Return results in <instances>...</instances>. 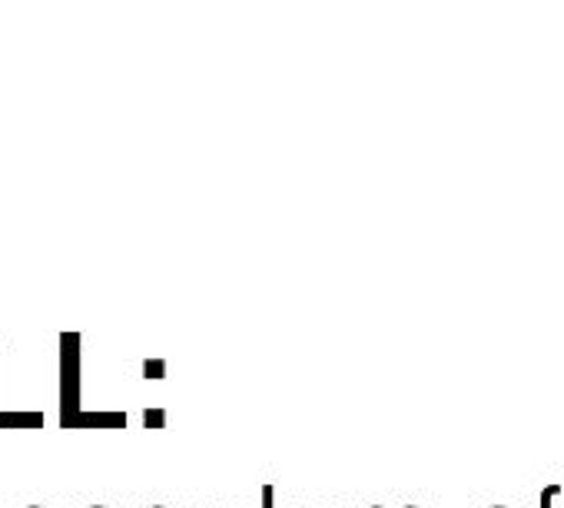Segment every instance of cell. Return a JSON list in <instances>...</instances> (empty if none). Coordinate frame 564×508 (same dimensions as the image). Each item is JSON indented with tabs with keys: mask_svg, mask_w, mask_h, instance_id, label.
Instances as JSON below:
<instances>
[{
	"mask_svg": "<svg viewBox=\"0 0 564 508\" xmlns=\"http://www.w3.org/2000/svg\"><path fill=\"white\" fill-rule=\"evenodd\" d=\"M64 346V359H61V382H64V425L80 412V336L67 333L61 339Z\"/></svg>",
	"mask_w": 564,
	"mask_h": 508,
	"instance_id": "obj_1",
	"label": "cell"
},
{
	"mask_svg": "<svg viewBox=\"0 0 564 508\" xmlns=\"http://www.w3.org/2000/svg\"><path fill=\"white\" fill-rule=\"evenodd\" d=\"M0 425H44L41 412H0Z\"/></svg>",
	"mask_w": 564,
	"mask_h": 508,
	"instance_id": "obj_2",
	"label": "cell"
},
{
	"mask_svg": "<svg viewBox=\"0 0 564 508\" xmlns=\"http://www.w3.org/2000/svg\"><path fill=\"white\" fill-rule=\"evenodd\" d=\"M557 495H561V485H547V488L541 491V505H538V508H554Z\"/></svg>",
	"mask_w": 564,
	"mask_h": 508,
	"instance_id": "obj_3",
	"label": "cell"
},
{
	"mask_svg": "<svg viewBox=\"0 0 564 508\" xmlns=\"http://www.w3.org/2000/svg\"><path fill=\"white\" fill-rule=\"evenodd\" d=\"M259 498H262V508H272V501H275V488H272V485H262V488H259Z\"/></svg>",
	"mask_w": 564,
	"mask_h": 508,
	"instance_id": "obj_4",
	"label": "cell"
},
{
	"mask_svg": "<svg viewBox=\"0 0 564 508\" xmlns=\"http://www.w3.org/2000/svg\"><path fill=\"white\" fill-rule=\"evenodd\" d=\"M163 372H166V366H163V363H156V359H153V363H147V376H163Z\"/></svg>",
	"mask_w": 564,
	"mask_h": 508,
	"instance_id": "obj_5",
	"label": "cell"
},
{
	"mask_svg": "<svg viewBox=\"0 0 564 508\" xmlns=\"http://www.w3.org/2000/svg\"><path fill=\"white\" fill-rule=\"evenodd\" d=\"M163 422H166V419H163L160 412H150V415H147V425H163Z\"/></svg>",
	"mask_w": 564,
	"mask_h": 508,
	"instance_id": "obj_6",
	"label": "cell"
},
{
	"mask_svg": "<svg viewBox=\"0 0 564 508\" xmlns=\"http://www.w3.org/2000/svg\"><path fill=\"white\" fill-rule=\"evenodd\" d=\"M90 508H110V505H90Z\"/></svg>",
	"mask_w": 564,
	"mask_h": 508,
	"instance_id": "obj_7",
	"label": "cell"
},
{
	"mask_svg": "<svg viewBox=\"0 0 564 508\" xmlns=\"http://www.w3.org/2000/svg\"><path fill=\"white\" fill-rule=\"evenodd\" d=\"M24 508H44V505H24Z\"/></svg>",
	"mask_w": 564,
	"mask_h": 508,
	"instance_id": "obj_8",
	"label": "cell"
},
{
	"mask_svg": "<svg viewBox=\"0 0 564 508\" xmlns=\"http://www.w3.org/2000/svg\"><path fill=\"white\" fill-rule=\"evenodd\" d=\"M491 508H508V505H491Z\"/></svg>",
	"mask_w": 564,
	"mask_h": 508,
	"instance_id": "obj_9",
	"label": "cell"
}]
</instances>
